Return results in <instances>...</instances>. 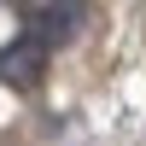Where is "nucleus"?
I'll return each mask as SVG.
<instances>
[{
	"mask_svg": "<svg viewBox=\"0 0 146 146\" xmlns=\"http://www.w3.org/2000/svg\"><path fill=\"white\" fill-rule=\"evenodd\" d=\"M76 23H82V0H53V6L41 12V23H35V41H41V47H58V41L76 35Z\"/></svg>",
	"mask_w": 146,
	"mask_h": 146,
	"instance_id": "obj_1",
	"label": "nucleus"
},
{
	"mask_svg": "<svg viewBox=\"0 0 146 146\" xmlns=\"http://www.w3.org/2000/svg\"><path fill=\"white\" fill-rule=\"evenodd\" d=\"M35 70H41V41H12L6 53H0V76L6 82H35Z\"/></svg>",
	"mask_w": 146,
	"mask_h": 146,
	"instance_id": "obj_2",
	"label": "nucleus"
}]
</instances>
